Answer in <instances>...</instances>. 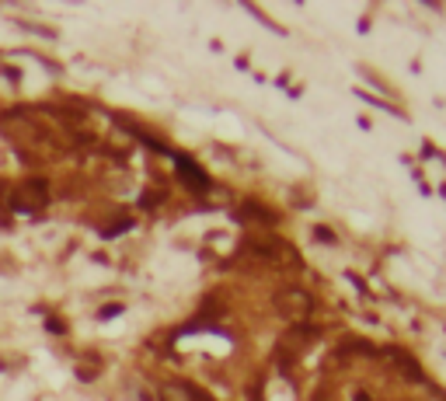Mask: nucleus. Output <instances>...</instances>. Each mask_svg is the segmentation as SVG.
I'll list each match as a JSON object with an SVG mask.
<instances>
[{
	"mask_svg": "<svg viewBox=\"0 0 446 401\" xmlns=\"http://www.w3.org/2000/svg\"><path fill=\"white\" fill-rule=\"evenodd\" d=\"M272 307H275L279 314H283V318L300 321V318H307V314L314 311V300H310V294L300 290V286H283V290H275Z\"/></svg>",
	"mask_w": 446,
	"mask_h": 401,
	"instance_id": "f257e3e1",
	"label": "nucleus"
},
{
	"mask_svg": "<svg viewBox=\"0 0 446 401\" xmlns=\"http://www.w3.org/2000/svg\"><path fill=\"white\" fill-rule=\"evenodd\" d=\"M45 199H49L45 182H42V178H28V182H21L18 189H11L8 206H11V209H18V213H35V209H42V206H45Z\"/></svg>",
	"mask_w": 446,
	"mask_h": 401,
	"instance_id": "f03ea898",
	"label": "nucleus"
},
{
	"mask_svg": "<svg viewBox=\"0 0 446 401\" xmlns=\"http://www.w3.org/2000/svg\"><path fill=\"white\" fill-rule=\"evenodd\" d=\"M310 338H317V331L314 328H307V325H293V331H286L283 338H279V363H290V356L297 360L307 346H310Z\"/></svg>",
	"mask_w": 446,
	"mask_h": 401,
	"instance_id": "7ed1b4c3",
	"label": "nucleus"
},
{
	"mask_svg": "<svg viewBox=\"0 0 446 401\" xmlns=\"http://www.w3.org/2000/svg\"><path fill=\"white\" fill-rule=\"evenodd\" d=\"M175 167H178V178H182L185 189H192V192H206L209 189V175L192 157H175Z\"/></svg>",
	"mask_w": 446,
	"mask_h": 401,
	"instance_id": "20e7f679",
	"label": "nucleus"
},
{
	"mask_svg": "<svg viewBox=\"0 0 446 401\" xmlns=\"http://www.w3.org/2000/svg\"><path fill=\"white\" fill-rule=\"evenodd\" d=\"M157 401H213V398H206L199 387H192V384L182 380V384H164Z\"/></svg>",
	"mask_w": 446,
	"mask_h": 401,
	"instance_id": "39448f33",
	"label": "nucleus"
},
{
	"mask_svg": "<svg viewBox=\"0 0 446 401\" xmlns=\"http://www.w3.org/2000/svg\"><path fill=\"white\" fill-rule=\"evenodd\" d=\"M383 356H390V360H394L398 363V370L408 377V380H425V373H422V367L408 356V353H401V349H394V346H390V349H383Z\"/></svg>",
	"mask_w": 446,
	"mask_h": 401,
	"instance_id": "423d86ee",
	"label": "nucleus"
},
{
	"mask_svg": "<svg viewBox=\"0 0 446 401\" xmlns=\"http://www.w3.org/2000/svg\"><path fill=\"white\" fill-rule=\"evenodd\" d=\"M241 216L244 220H262V223H275V213H268V209H262L255 199H248L244 206H241Z\"/></svg>",
	"mask_w": 446,
	"mask_h": 401,
	"instance_id": "0eeeda50",
	"label": "nucleus"
},
{
	"mask_svg": "<svg viewBox=\"0 0 446 401\" xmlns=\"http://www.w3.org/2000/svg\"><path fill=\"white\" fill-rule=\"evenodd\" d=\"M342 349H346V353H363V356H376V353H380L376 346H370L366 338H346Z\"/></svg>",
	"mask_w": 446,
	"mask_h": 401,
	"instance_id": "6e6552de",
	"label": "nucleus"
},
{
	"mask_svg": "<svg viewBox=\"0 0 446 401\" xmlns=\"http://www.w3.org/2000/svg\"><path fill=\"white\" fill-rule=\"evenodd\" d=\"M123 231H129V220H116V223H108L105 231H101V238H119Z\"/></svg>",
	"mask_w": 446,
	"mask_h": 401,
	"instance_id": "1a4fd4ad",
	"label": "nucleus"
},
{
	"mask_svg": "<svg viewBox=\"0 0 446 401\" xmlns=\"http://www.w3.org/2000/svg\"><path fill=\"white\" fill-rule=\"evenodd\" d=\"M116 314H123V307H119V304H108V307H101V311H98V318H101V321H111Z\"/></svg>",
	"mask_w": 446,
	"mask_h": 401,
	"instance_id": "9d476101",
	"label": "nucleus"
},
{
	"mask_svg": "<svg viewBox=\"0 0 446 401\" xmlns=\"http://www.w3.org/2000/svg\"><path fill=\"white\" fill-rule=\"evenodd\" d=\"M314 238H317V241H324V245H334V234L328 231V227H314Z\"/></svg>",
	"mask_w": 446,
	"mask_h": 401,
	"instance_id": "9b49d317",
	"label": "nucleus"
},
{
	"mask_svg": "<svg viewBox=\"0 0 446 401\" xmlns=\"http://www.w3.org/2000/svg\"><path fill=\"white\" fill-rule=\"evenodd\" d=\"M160 199H164L160 192H143V206H147V209H150V206H160Z\"/></svg>",
	"mask_w": 446,
	"mask_h": 401,
	"instance_id": "f8f14e48",
	"label": "nucleus"
},
{
	"mask_svg": "<svg viewBox=\"0 0 446 401\" xmlns=\"http://www.w3.org/2000/svg\"><path fill=\"white\" fill-rule=\"evenodd\" d=\"M8 196H11V185H8V182H0V206L8 203Z\"/></svg>",
	"mask_w": 446,
	"mask_h": 401,
	"instance_id": "ddd939ff",
	"label": "nucleus"
},
{
	"mask_svg": "<svg viewBox=\"0 0 446 401\" xmlns=\"http://www.w3.org/2000/svg\"><path fill=\"white\" fill-rule=\"evenodd\" d=\"M77 377H81V380H94V370H87V367H81V370H77Z\"/></svg>",
	"mask_w": 446,
	"mask_h": 401,
	"instance_id": "4468645a",
	"label": "nucleus"
},
{
	"mask_svg": "<svg viewBox=\"0 0 446 401\" xmlns=\"http://www.w3.org/2000/svg\"><path fill=\"white\" fill-rule=\"evenodd\" d=\"M356 401H370V394H356Z\"/></svg>",
	"mask_w": 446,
	"mask_h": 401,
	"instance_id": "2eb2a0df",
	"label": "nucleus"
}]
</instances>
